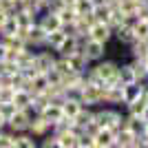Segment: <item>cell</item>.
<instances>
[{
	"label": "cell",
	"instance_id": "cell-1",
	"mask_svg": "<svg viewBox=\"0 0 148 148\" xmlns=\"http://www.w3.org/2000/svg\"><path fill=\"white\" fill-rule=\"evenodd\" d=\"M29 115H27L22 108H18V111L13 113L11 117L7 119V124H5V128L7 130H11V133H22V130H27L29 128Z\"/></svg>",
	"mask_w": 148,
	"mask_h": 148
},
{
	"label": "cell",
	"instance_id": "cell-2",
	"mask_svg": "<svg viewBox=\"0 0 148 148\" xmlns=\"http://www.w3.org/2000/svg\"><path fill=\"white\" fill-rule=\"evenodd\" d=\"M82 51H84V56L88 58V62H95V60H102L106 53V42H99V40H88L84 47H82Z\"/></svg>",
	"mask_w": 148,
	"mask_h": 148
},
{
	"label": "cell",
	"instance_id": "cell-3",
	"mask_svg": "<svg viewBox=\"0 0 148 148\" xmlns=\"http://www.w3.org/2000/svg\"><path fill=\"white\" fill-rule=\"evenodd\" d=\"M38 25L42 27L47 33H51V31H58L60 29V18H58V13H51V11H42L40 16H38V20H36Z\"/></svg>",
	"mask_w": 148,
	"mask_h": 148
},
{
	"label": "cell",
	"instance_id": "cell-4",
	"mask_svg": "<svg viewBox=\"0 0 148 148\" xmlns=\"http://www.w3.org/2000/svg\"><path fill=\"white\" fill-rule=\"evenodd\" d=\"M88 33H91L93 40H99V42H108V40H111V36H113L111 27L106 25V22H95V25L88 29Z\"/></svg>",
	"mask_w": 148,
	"mask_h": 148
},
{
	"label": "cell",
	"instance_id": "cell-5",
	"mask_svg": "<svg viewBox=\"0 0 148 148\" xmlns=\"http://www.w3.org/2000/svg\"><path fill=\"white\" fill-rule=\"evenodd\" d=\"M40 115H42V117L47 119L49 124H56L58 119L64 117V113H62V106H60V104H51V102L44 106L42 111H40Z\"/></svg>",
	"mask_w": 148,
	"mask_h": 148
},
{
	"label": "cell",
	"instance_id": "cell-6",
	"mask_svg": "<svg viewBox=\"0 0 148 148\" xmlns=\"http://www.w3.org/2000/svg\"><path fill=\"white\" fill-rule=\"evenodd\" d=\"M77 49H80V47H77V42H75V38L66 36V38L60 42V47H58L56 51H58V56H60V58H69V56H73Z\"/></svg>",
	"mask_w": 148,
	"mask_h": 148
},
{
	"label": "cell",
	"instance_id": "cell-7",
	"mask_svg": "<svg viewBox=\"0 0 148 148\" xmlns=\"http://www.w3.org/2000/svg\"><path fill=\"white\" fill-rule=\"evenodd\" d=\"M93 142H95V146H113L115 133H113L111 128H99L97 133L93 135Z\"/></svg>",
	"mask_w": 148,
	"mask_h": 148
},
{
	"label": "cell",
	"instance_id": "cell-8",
	"mask_svg": "<svg viewBox=\"0 0 148 148\" xmlns=\"http://www.w3.org/2000/svg\"><path fill=\"white\" fill-rule=\"evenodd\" d=\"M117 80H119V84H130V82L137 80L133 64H126V66H119L117 69Z\"/></svg>",
	"mask_w": 148,
	"mask_h": 148
},
{
	"label": "cell",
	"instance_id": "cell-9",
	"mask_svg": "<svg viewBox=\"0 0 148 148\" xmlns=\"http://www.w3.org/2000/svg\"><path fill=\"white\" fill-rule=\"evenodd\" d=\"M111 7H106V5H97V7H93V16H95V20L97 22H106L108 25V18H111Z\"/></svg>",
	"mask_w": 148,
	"mask_h": 148
},
{
	"label": "cell",
	"instance_id": "cell-10",
	"mask_svg": "<svg viewBox=\"0 0 148 148\" xmlns=\"http://www.w3.org/2000/svg\"><path fill=\"white\" fill-rule=\"evenodd\" d=\"M0 148H16V133L7 128L0 130Z\"/></svg>",
	"mask_w": 148,
	"mask_h": 148
},
{
	"label": "cell",
	"instance_id": "cell-11",
	"mask_svg": "<svg viewBox=\"0 0 148 148\" xmlns=\"http://www.w3.org/2000/svg\"><path fill=\"white\" fill-rule=\"evenodd\" d=\"M93 7H95V5H93V0H75V2H73V9L77 13H91Z\"/></svg>",
	"mask_w": 148,
	"mask_h": 148
},
{
	"label": "cell",
	"instance_id": "cell-12",
	"mask_svg": "<svg viewBox=\"0 0 148 148\" xmlns=\"http://www.w3.org/2000/svg\"><path fill=\"white\" fill-rule=\"evenodd\" d=\"M16 111H18V108H16L13 102H0V115H2L5 119H9Z\"/></svg>",
	"mask_w": 148,
	"mask_h": 148
},
{
	"label": "cell",
	"instance_id": "cell-13",
	"mask_svg": "<svg viewBox=\"0 0 148 148\" xmlns=\"http://www.w3.org/2000/svg\"><path fill=\"white\" fill-rule=\"evenodd\" d=\"M5 56H7V47L0 42V60H5Z\"/></svg>",
	"mask_w": 148,
	"mask_h": 148
},
{
	"label": "cell",
	"instance_id": "cell-14",
	"mask_svg": "<svg viewBox=\"0 0 148 148\" xmlns=\"http://www.w3.org/2000/svg\"><path fill=\"white\" fill-rule=\"evenodd\" d=\"M142 117H144V119H146V122H148V104H146V108H144V113H142Z\"/></svg>",
	"mask_w": 148,
	"mask_h": 148
},
{
	"label": "cell",
	"instance_id": "cell-15",
	"mask_svg": "<svg viewBox=\"0 0 148 148\" xmlns=\"http://www.w3.org/2000/svg\"><path fill=\"white\" fill-rule=\"evenodd\" d=\"M5 124H7V119H5V117H2V115H0V130L5 128Z\"/></svg>",
	"mask_w": 148,
	"mask_h": 148
}]
</instances>
